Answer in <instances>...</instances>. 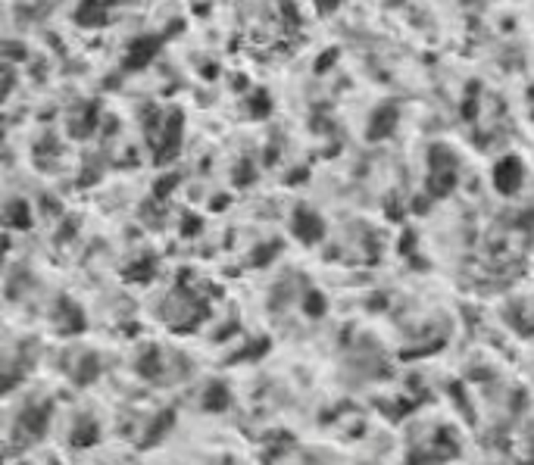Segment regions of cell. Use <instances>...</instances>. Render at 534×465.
Instances as JSON below:
<instances>
[{
	"label": "cell",
	"instance_id": "obj_1",
	"mask_svg": "<svg viewBox=\"0 0 534 465\" xmlns=\"http://www.w3.org/2000/svg\"><path fill=\"white\" fill-rule=\"evenodd\" d=\"M160 44H162V34H144V38H135L131 41V47H129V54H125V60H122V69H125V72L144 69L156 56Z\"/></svg>",
	"mask_w": 534,
	"mask_h": 465
},
{
	"label": "cell",
	"instance_id": "obj_2",
	"mask_svg": "<svg viewBox=\"0 0 534 465\" xmlns=\"http://www.w3.org/2000/svg\"><path fill=\"white\" fill-rule=\"evenodd\" d=\"M522 178H525V169H522V162L515 156H506V160H500L494 166V188L500 194H515L522 188Z\"/></svg>",
	"mask_w": 534,
	"mask_h": 465
},
{
	"label": "cell",
	"instance_id": "obj_3",
	"mask_svg": "<svg viewBox=\"0 0 534 465\" xmlns=\"http://www.w3.org/2000/svg\"><path fill=\"white\" fill-rule=\"evenodd\" d=\"M182 122H184V113L182 109H172L169 119H166V138H162V144H160L156 162H166L178 153V144H182Z\"/></svg>",
	"mask_w": 534,
	"mask_h": 465
},
{
	"label": "cell",
	"instance_id": "obj_4",
	"mask_svg": "<svg viewBox=\"0 0 534 465\" xmlns=\"http://www.w3.org/2000/svg\"><path fill=\"white\" fill-rule=\"evenodd\" d=\"M294 235L303 244H319L325 237V222L310 209H297L294 213Z\"/></svg>",
	"mask_w": 534,
	"mask_h": 465
},
{
	"label": "cell",
	"instance_id": "obj_5",
	"mask_svg": "<svg viewBox=\"0 0 534 465\" xmlns=\"http://www.w3.org/2000/svg\"><path fill=\"white\" fill-rule=\"evenodd\" d=\"M394 129H397V107H378L372 113V122H369V141H381V138H391Z\"/></svg>",
	"mask_w": 534,
	"mask_h": 465
},
{
	"label": "cell",
	"instance_id": "obj_6",
	"mask_svg": "<svg viewBox=\"0 0 534 465\" xmlns=\"http://www.w3.org/2000/svg\"><path fill=\"white\" fill-rule=\"evenodd\" d=\"M75 22L78 25H107V10L100 7V0H85L75 10Z\"/></svg>",
	"mask_w": 534,
	"mask_h": 465
},
{
	"label": "cell",
	"instance_id": "obj_7",
	"mask_svg": "<svg viewBox=\"0 0 534 465\" xmlns=\"http://www.w3.org/2000/svg\"><path fill=\"white\" fill-rule=\"evenodd\" d=\"M456 184V169H444V172H431L428 175V194L431 197H447Z\"/></svg>",
	"mask_w": 534,
	"mask_h": 465
},
{
	"label": "cell",
	"instance_id": "obj_8",
	"mask_svg": "<svg viewBox=\"0 0 534 465\" xmlns=\"http://www.w3.org/2000/svg\"><path fill=\"white\" fill-rule=\"evenodd\" d=\"M7 225L10 228H28L32 225V213H28L25 200H13L7 206Z\"/></svg>",
	"mask_w": 534,
	"mask_h": 465
},
{
	"label": "cell",
	"instance_id": "obj_9",
	"mask_svg": "<svg viewBox=\"0 0 534 465\" xmlns=\"http://www.w3.org/2000/svg\"><path fill=\"white\" fill-rule=\"evenodd\" d=\"M97 437H100V428H97L94 422H91V418H81L78 428L72 431V444H75V446H91Z\"/></svg>",
	"mask_w": 534,
	"mask_h": 465
},
{
	"label": "cell",
	"instance_id": "obj_10",
	"mask_svg": "<svg viewBox=\"0 0 534 465\" xmlns=\"http://www.w3.org/2000/svg\"><path fill=\"white\" fill-rule=\"evenodd\" d=\"M47 415H50V406H38V409H28L22 415V431H32V434H41L44 425H47Z\"/></svg>",
	"mask_w": 534,
	"mask_h": 465
},
{
	"label": "cell",
	"instance_id": "obj_11",
	"mask_svg": "<svg viewBox=\"0 0 534 465\" xmlns=\"http://www.w3.org/2000/svg\"><path fill=\"white\" fill-rule=\"evenodd\" d=\"M428 166H431V172H444V169H456V156L450 153L447 147L434 144V147H431V153H428Z\"/></svg>",
	"mask_w": 534,
	"mask_h": 465
},
{
	"label": "cell",
	"instance_id": "obj_12",
	"mask_svg": "<svg viewBox=\"0 0 534 465\" xmlns=\"http://www.w3.org/2000/svg\"><path fill=\"white\" fill-rule=\"evenodd\" d=\"M153 269H156L153 259H141V263H135V266L125 269V278H129V281H147V278L153 275Z\"/></svg>",
	"mask_w": 534,
	"mask_h": 465
},
{
	"label": "cell",
	"instance_id": "obj_13",
	"mask_svg": "<svg viewBox=\"0 0 534 465\" xmlns=\"http://www.w3.org/2000/svg\"><path fill=\"white\" fill-rule=\"evenodd\" d=\"M272 113V100L266 91H257V94L250 97V116L253 119H266V116Z\"/></svg>",
	"mask_w": 534,
	"mask_h": 465
},
{
	"label": "cell",
	"instance_id": "obj_14",
	"mask_svg": "<svg viewBox=\"0 0 534 465\" xmlns=\"http://www.w3.org/2000/svg\"><path fill=\"white\" fill-rule=\"evenodd\" d=\"M206 406H210V409H225V406H228V391H225V385H210V391H206Z\"/></svg>",
	"mask_w": 534,
	"mask_h": 465
},
{
	"label": "cell",
	"instance_id": "obj_15",
	"mask_svg": "<svg viewBox=\"0 0 534 465\" xmlns=\"http://www.w3.org/2000/svg\"><path fill=\"white\" fill-rule=\"evenodd\" d=\"M303 310L310 312V316H325V300H322V294H316V290H310V294H306V303H303Z\"/></svg>",
	"mask_w": 534,
	"mask_h": 465
},
{
	"label": "cell",
	"instance_id": "obj_16",
	"mask_svg": "<svg viewBox=\"0 0 534 465\" xmlns=\"http://www.w3.org/2000/svg\"><path fill=\"white\" fill-rule=\"evenodd\" d=\"M334 63H338V47H328V50H325V54L316 60V72H319V75H325L328 69L334 66Z\"/></svg>",
	"mask_w": 534,
	"mask_h": 465
},
{
	"label": "cell",
	"instance_id": "obj_17",
	"mask_svg": "<svg viewBox=\"0 0 534 465\" xmlns=\"http://www.w3.org/2000/svg\"><path fill=\"white\" fill-rule=\"evenodd\" d=\"M278 250H281V244H278V241H275V244H266V247L257 250V257H253L250 263H253V266H266V263H269V259L278 253Z\"/></svg>",
	"mask_w": 534,
	"mask_h": 465
},
{
	"label": "cell",
	"instance_id": "obj_18",
	"mask_svg": "<svg viewBox=\"0 0 534 465\" xmlns=\"http://www.w3.org/2000/svg\"><path fill=\"white\" fill-rule=\"evenodd\" d=\"M250 182H253V166H250V162H247V160H244L241 166H237L235 184H237V188H247V184H250Z\"/></svg>",
	"mask_w": 534,
	"mask_h": 465
},
{
	"label": "cell",
	"instance_id": "obj_19",
	"mask_svg": "<svg viewBox=\"0 0 534 465\" xmlns=\"http://www.w3.org/2000/svg\"><path fill=\"white\" fill-rule=\"evenodd\" d=\"M178 184V175H166L162 182H156V188H153V197H160V200H166L169 197V191Z\"/></svg>",
	"mask_w": 534,
	"mask_h": 465
},
{
	"label": "cell",
	"instance_id": "obj_20",
	"mask_svg": "<svg viewBox=\"0 0 534 465\" xmlns=\"http://www.w3.org/2000/svg\"><path fill=\"white\" fill-rule=\"evenodd\" d=\"M478 85H472V88H469V100H466V107H462V116H466V119H472L475 113H478Z\"/></svg>",
	"mask_w": 534,
	"mask_h": 465
},
{
	"label": "cell",
	"instance_id": "obj_21",
	"mask_svg": "<svg viewBox=\"0 0 534 465\" xmlns=\"http://www.w3.org/2000/svg\"><path fill=\"white\" fill-rule=\"evenodd\" d=\"M281 13H284V19H288V25H291V28L300 25V16H297V10H294L291 0H281Z\"/></svg>",
	"mask_w": 534,
	"mask_h": 465
},
{
	"label": "cell",
	"instance_id": "obj_22",
	"mask_svg": "<svg viewBox=\"0 0 534 465\" xmlns=\"http://www.w3.org/2000/svg\"><path fill=\"white\" fill-rule=\"evenodd\" d=\"M182 231L184 235H197V231H200V219H194V216H184V225H182Z\"/></svg>",
	"mask_w": 534,
	"mask_h": 465
},
{
	"label": "cell",
	"instance_id": "obj_23",
	"mask_svg": "<svg viewBox=\"0 0 534 465\" xmlns=\"http://www.w3.org/2000/svg\"><path fill=\"white\" fill-rule=\"evenodd\" d=\"M3 54H7L10 60H25V50H22L19 44H7V50H3Z\"/></svg>",
	"mask_w": 534,
	"mask_h": 465
},
{
	"label": "cell",
	"instance_id": "obj_24",
	"mask_svg": "<svg viewBox=\"0 0 534 465\" xmlns=\"http://www.w3.org/2000/svg\"><path fill=\"white\" fill-rule=\"evenodd\" d=\"M341 0H316V7H319V13H332L334 7H338Z\"/></svg>",
	"mask_w": 534,
	"mask_h": 465
},
{
	"label": "cell",
	"instance_id": "obj_25",
	"mask_svg": "<svg viewBox=\"0 0 534 465\" xmlns=\"http://www.w3.org/2000/svg\"><path fill=\"white\" fill-rule=\"evenodd\" d=\"M413 244H416V235H413V231H406L403 244H400V250H403V253H409V250H413Z\"/></svg>",
	"mask_w": 534,
	"mask_h": 465
}]
</instances>
